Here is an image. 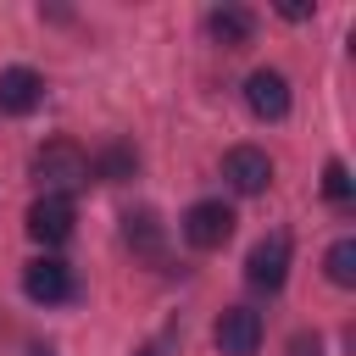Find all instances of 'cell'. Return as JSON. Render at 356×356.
I'll return each mask as SVG.
<instances>
[{
  "mask_svg": "<svg viewBox=\"0 0 356 356\" xmlns=\"http://www.w3.org/2000/svg\"><path fill=\"white\" fill-rule=\"evenodd\" d=\"M33 178L44 184V195H72V189H83L95 172H89V156L72 145V139H50L39 156H33Z\"/></svg>",
  "mask_w": 356,
  "mask_h": 356,
  "instance_id": "1",
  "label": "cell"
},
{
  "mask_svg": "<svg viewBox=\"0 0 356 356\" xmlns=\"http://www.w3.org/2000/svg\"><path fill=\"white\" fill-rule=\"evenodd\" d=\"M234 206H222V200H195L189 211H184V239L195 245V250H222L228 239H234Z\"/></svg>",
  "mask_w": 356,
  "mask_h": 356,
  "instance_id": "2",
  "label": "cell"
},
{
  "mask_svg": "<svg viewBox=\"0 0 356 356\" xmlns=\"http://www.w3.org/2000/svg\"><path fill=\"white\" fill-rule=\"evenodd\" d=\"M245 278H250V289H284V278H289V234H267V239H256L250 245V256H245Z\"/></svg>",
  "mask_w": 356,
  "mask_h": 356,
  "instance_id": "3",
  "label": "cell"
},
{
  "mask_svg": "<svg viewBox=\"0 0 356 356\" xmlns=\"http://www.w3.org/2000/svg\"><path fill=\"white\" fill-rule=\"evenodd\" d=\"M211 339H217L222 356H256V350H261V312H250V306H228V312L217 317Z\"/></svg>",
  "mask_w": 356,
  "mask_h": 356,
  "instance_id": "4",
  "label": "cell"
},
{
  "mask_svg": "<svg viewBox=\"0 0 356 356\" xmlns=\"http://www.w3.org/2000/svg\"><path fill=\"white\" fill-rule=\"evenodd\" d=\"M245 106H250L261 122L289 117V78H284V72H273V67H256V72L245 78Z\"/></svg>",
  "mask_w": 356,
  "mask_h": 356,
  "instance_id": "5",
  "label": "cell"
},
{
  "mask_svg": "<svg viewBox=\"0 0 356 356\" xmlns=\"http://www.w3.org/2000/svg\"><path fill=\"white\" fill-rule=\"evenodd\" d=\"M222 178H228L239 195H261V189L273 184V161H267V150H256V145H234V150L222 156Z\"/></svg>",
  "mask_w": 356,
  "mask_h": 356,
  "instance_id": "6",
  "label": "cell"
},
{
  "mask_svg": "<svg viewBox=\"0 0 356 356\" xmlns=\"http://www.w3.org/2000/svg\"><path fill=\"white\" fill-rule=\"evenodd\" d=\"M22 289H28V300H39V306H61V300L72 295V273H67V261L39 256V261L22 267Z\"/></svg>",
  "mask_w": 356,
  "mask_h": 356,
  "instance_id": "7",
  "label": "cell"
},
{
  "mask_svg": "<svg viewBox=\"0 0 356 356\" xmlns=\"http://www.w3.org/2000/svg\"><path fill=\"white\" fill-rule=\"evenodd\" d=\"M28 234H33L39 245H67V239H72V200L39 195V200L28 206Z\"/></svg>",
  "mask_w": 356,
  "mask_h": 356,
  "instance_id": "8",
  "label": "cell"
},
{
  "mask_svg": "<svg viewBox=\"0 0 356 356\" xmlns=\"http://www.w3.org/2000/svg\"><path fill=\"white\" fill-rule=\"evenodd\" d=\"M39 100H44V78L33 67H6L0 72V111L6 117H28Z\"/></svg>",
  "mask_w": 356,
  "mask_h": 356,
  "instance_id": "9",
  "label": "cell"
},
{
  "mask_svg": "<svg viewBox=\"0 0 356 356\" xmlns=\"http://www.w3.org/2000/svg\"><path fill=\"white\" fill-rule=\"evenodd\" d=\"M206 33H211L222 50H239V44H250V33H256V17H250L245 6H217V11L206 17Z\"/></svg>",
  "mask_w": 356,
  "mask_h": 356,
  "instance_id": "10",
  "label": "cell"
},
{
  "mask_svg": "<svg viewBox=\"0 0 356 356\" xmlns=\"http://www.w3.org/2000/svg\"><path fill=\"white\" fill-rule=\"evenodd\" d=\"M122 239H128L139 256H161V217L145 211V206L128 211V217H122Z\"/></svg>",
  "mask_w": 356,
  "mask_h": 356,
  "instance_id": "11",
  "label": "cell"
},
{
  "mask_svg": "<svg viewBox=\"0 0 356 356\" xmlns=\"http://www.w3.org/2000/svg\"><path fill=\"white\" fill-rule=\"evenodd\" d=\"M134 167H139L134 145H106V150L89 161V172H95V178H106V184H122V178H134Z\"/></svg>",
  "mask_w": 356,
  "mask_h": 356,
  "instance_id": "12",
  "label": "cell"
},
{
  "mask_svg": "<svg viewBox=\"0 0 356 356\" xmlns=\"http://www.w3.org/2000/svg\"><path fill=\"white\" fill-rule=\"evenodd\" d=\"M323 267H328V278H334L339 289H350V284H356V239H334L328 256H323Z\"/></svg>",
  "mask_w": 356,
  "mask_h": 356,
  "instance_id": "13",
  "label": "cell"
},
{
  "mask_svg": "<svg viewBox=\"0 0 356 356\" xmlns=\"http://www.w3.org/2000/svg\"><path fill=\"white\" fill-rule=\"evenodd\" d=\"M323 195H328L334 206L350 200V167H345V161H328V167H323Z\"/></svg>",
  "mask_w": 356,
  "mask_h": 356,
  "instance_id": "14",
  "label": "cell"
},
{
  "mask_svg": "<svg viewBox=\"0 0 356 356\" xmlns=\"http://www.w3.org/2000/svg\"><path fill=\"white\" fill-rule=\"evenodd\" d=\"M289 356H323L317 334H295V339H289Z\"/></svg>",
  "mask_w": 356,
  "mask_h": 356,
  "instance_id": "15",
  "label": "cell"
},
{
  "mask_svg": "<svg viewBox=\"0 0 356 356\" xmlns=\"http://www.w3.org/2000/svg\"><path fill=\"white\" fill-rule=\"evenodd\" d=\"M33 356H56V350H50V345H33Z\"/></svg>",
  "mask_w": 356,
  "mask_h": 356,
  "instance_id": "16",
  "label": "cell"
},
{
  "mask_svg": "<svg viewBox=\"0 0 356 356\" xmlns=\"http://www.w3.org/2000/svg\"><path fill=\"white\" fill-rule=\"evenodd\" d=\"M139 356H150V350H139Z\"/></svg>",
  "mask_w": 356,
  "mask_h": 356,
  "instance_id": "17",
  "label": "cell"
}]
</instances>
